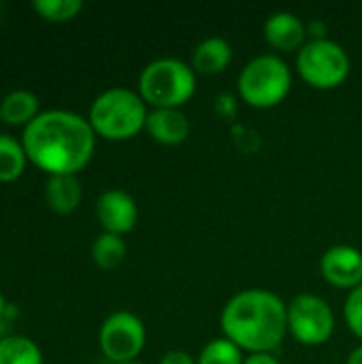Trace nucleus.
<instances>
[{"label":"nucleus","mask_w":362,"mask_h":364,"mask_svg":"<svg viewBox=\"0 0 362 364\" xmlns=\"http://www.w3.org/2000/svg\"><path fill=\"white\" fill-rule=\"evenodd\" d=\"M21 145L28 160L47 175H77L94 156L96 132L87 117L51 109L23 128Z\"/></svg>","instance_id":"nucleus-1"},{"label":"nucleus","mask_w":362,"mask_h":364,"mask_svg":"<svg viewBox=\"0 0 362 364\" xmlns=\"http://www.w3.org/2000/svg\"><path fill=\"white\" fill-rule=\"evenodd\" d=\"M220 328L250 354H273L288 335V305L271 290L247 288L226 301Z\"/></svg>","instance_id":"nucleus-2"},{"label":"nucleus","mask_w":362,"mask_h":364,"mask_svg":"<svg viewBox=\"0 0 362 364\" xmlns=\"http://www.w3.org/2000/svg\"><path fill=\"white\" fill-rule=\"evenodd\" d=\"M147 113V105L139 92L111 87L96 96L87 122L98 136L107 141H126L145 130Z\"/></svg>","instance_id":"nucleus-3"},{"label":"nucleus","mask_w":362,"mask_h":364,"mask_svg":"<svg viewBox=\"0 0 362 364\" xmlns=\"http://www.w3.org/2000/svg\"><path fill=\"white\" fill-rule=\"evenodd\" d=\"M194 92L196 73L179 58L151 60L139 75V94L154 109H181Z\"/></svg>","instance_id":"nucleus-4"},{"label":"nucleus","mask_w":362,"mask_h":364,"mask_svg":"<svg viewBox=\"0 0 362 364\" xmlns=\"http://www.w3.org/2000/svg\"><path fill=\"white\" fill-rule=\"evenodd\" d=\"M292 87V70L275 53L252 58L239 73L237 92L241 100L254 109H271L280 105Z\"/></svg>","instance_id":"nucleus-5"},{"label":"nucleus","mask_w":362,"mask_h":364,"mask_svg":"<svg viewBox=\"0 0 362 364\" xmlns=\"http://www.w3.org/2000/svg\"><path fill=\"white\" fill-rule=\"evenodd\" d=\"M352 62L344 45L333 38H309L297 53V70L316 90H335L350 75Z\"/></svg>","instance_id":"nucleus-6"},{"label":"nucleus","mask_w":362,"mask_h":364,"mask_svg":"<svg viewBox=\"0 0 362 364\" xmlns=\"http://www.w3.org/2000/svg\"><path fill=\"white\" fill-rule=\"evenodd\" d=\"M288 333L301 346H324L335 333V314L329 301L318 294H297L288 303Z\"/></svg>","instance_id":"nucleus-7"},{"label":"nucleus","mask_w":362,"mask_h":364,"mask_svg":"<svg viewBox=\"0 0 362 364\" xmlns=\"http://www.w3.org/2000/svg\"><path fill=\"white\" fill-rule=\"evenodd\" d=\"M145 324L132 311H115L111 314L98 333V346L105 358L113 364L132 363L145 348Z\"/></svg>","instance_id":"nucleus-8"},{"label":"nucleus","mask_w":362,"mask_h":364,"mask_svg":"<svg viewBox=\"0 0 362 364\" xmlns=\"http://www.w3.org/2000/svg\"><path fill=\"white\" fill-rule=\"evenodd\" d=\"M322 277L341 290L362 286V252L352 245H333L320 258Z\"/></svg>","instance_id":"nucleus-9"},{"label":"nucleus","mask_w":362,"mask_h":364,"mask_svg":"<svg viewBox=\"0 0 362 364\" xmlns=\"http://www.w3.org/2000/svg\"><path fill=\"white\" fill-rule=\"evenodd\" d=\"M96 218H98V224L102 226V232L124 237L137 226L139 207H137V200L128 192L113 188L98 196Z\"/></svg>","instance_id":"nucleus-10"},{"label":"nucleus","mask_w":362,"mask_h":364,"mask_svg":"<svg viewBox=\"0 0 362 364\" xmlns=\"http://www.w3.org/2000/svg\"><path fill=\"white\" fill-rule=\"evenodd\" d=\"M265 38L277 51L299 53L307 43V23L290 11H275L265 21Z\"/></svg>","instance_id":"nucleus-11"},{"label":"nucleus","mask_w":362,"mask_h":364,"mask_svg":"<svg viewBox=\"0 0 362 364\" xmlns=\"http://www.w3.org/2000/svg\"><path fill=\"white\" fill-rule=\"evenodd\" d=\"M145 130L160 145H181L190 136V119L181 109H154L147 113Z\"/></svg>","instance_id":"nucleus-12"},{"label":"nucleus","mask_w":362,"mask_h":364,"mask_svg":"<svg viewBox=\"0 0 362 364\" xmlns=\"http://www.w3.org/2000/svg\"><path fill=\"white\" fill-rule=\"evenodd\" d=\"M233 62V47L222 36L201 41L192 51V68L196 75H220Z\"/></svg>","instance_id":"nucleus-13"},{"label":"nucleus","mask_w":362,"mask_h":364,"mask_svg":"<svg viewBox=\"0 0 362 364\" xmlns=\"http://www.w3.org/2000/svg\"><path fill=\"white\" fill-rule=\"evenodd\" d=\"M83 198L81 181L77 175H49L45 183V200L51 211L60 215L73 213Z\"/></svg>","instance_id":"nucleus-14"},{"label":"nucleus","mask_w":362,"mask_h":364,"mask_svg":"<svg viewBox=\"0 0 362 364\" xmlns=\"http://www.w3.org/2000/svg\"><path fill=\"white\" fill-rule=\"evenodd\" d=\"M38 115V98L28 90H13L0 100V119L13 126H28Z\"/></svg>","instance_id":"nucleus-15"},{"label":"nucleus","mask_w":362,"mask_h":364,"mask_svg":"<svg viewBox=\"0 0 362 364\" xmlns=\"http://www.w3.org/2000/svg\"><path fill=\"white\" fill-rule=\"evenodd\" d=\"M126 252H128L126 241L119 235L100 232L92 243V258L105 271H111V269L119 267L124 262V258H126Z\"/></svg>","instance_id":"nucleus-16"},{"label":"nucleus","mask_w":362,"mask_h":364,"mask_svg":"<svg viewBox=\"0 0 362 364\" xmlns=\"http://www.w3.org/2000/svg\"><path fill=\"white\" fill-rule=\"evenodd\" d=\"M26 149L9 134H0V181H15L26 168Z\"/></svg>","instance_id":"nucleus-17"},{"label":"nucleus","mask_w":362,"mask_h":364,"mask_svg":"<svg viewBox=\"0 0 362 364\" xmlns=\"http://www.w3.org/2000/svg\"><path fill=\"white\" fill-rule=\"evenodd\" d=\"M0 364H43V352L28 337H6L0 341Z\"/></svg>","instance_id":"nucleus-18"},{"label":"nucleus","mask_w":362,"mask_h":364,"mask_svg":"<svg viewBox=\"0 0 362 364\" xmlns=\"http://www.w3.org/2000/svg\"><path fill=\"white\" fill-rule=\"evenodd\" d=\"M243 360H245L243 350L237 348L226 337L211 339L201 350V354L196 356V363L198 364H243Z\"/></svg>","instance_id":"nucleus-19"},{"label":"nucleus","mask_w":362,"mask_h":364,"mask_svg":"<svg viewBox=\"0 0 362 364\" xmlns=\"http://www.w3.org/2000/svg\"><path fill=\"white\" fill-rule=\"evenodd\" d=\"M34 11L47 21H70L83 11L81 0H34Z\"/></svg>","instance_id":"nucleus-20"},{"label":"nucleus","mask_w":362,"mask_h":364,"mask_svg":"<svg viewBox=\"0 0 362 364\" xmlns=\"http://www.w3.org/2000/svg\"><path fill=\"white\" fill-rule=\"evenodd\" d=\"M344 318L348 328L362 341V286L348 292L344 303Z\"/></svg>","instance_id":"nucleus-21"},{"label":"nucleus","mask_w":362,"mask_h":364,"mask_svg":"<svg viewBox=\"0 0 362 364\" xmlns=\"http://www.w3.org/2000/svg\"><path fill=\"white\" fill-rule=\"evenodd\" d=\"M160 364H198V363H196V358H194L192 354H188V352H183V350H171V352H166V354L160 358Z\"/></svg>","instance_id":"nucleus-22"},{"label":"nucleus","mask_w":362,"mask_h":364,"mask_svg":"<svg viewBox=\"0 0 362 364\" xmlns=\"http://www.w3.org/2000/svg\"><path fill=\"white\" fill-rule=\"evenodd\" d=\"M243 364H282L273 354H250L245 356Z\"/></svg>","instance_id":"nucleus-23"},{"label":"nucleus","mask_w":362,"mask_h":364,"mask_svg":"<svg viewBox=\"0 0 362 364\" xmlns=\"http://www.w3.org/2000/svg\"><path fill=\"white\" fill-rule=\"evenodd\" d=\"M346 364H362V343L358 346V348H354V350L350 352V356H348Z\"/></svg>","instance_id":"nucleus-24"},{"label":"nucleus","mask_w":362,"mask_h":364,"mask_svg":"<svg viewBox=\"0 0 362 364\" xmlns=\"http://www.w3.org/2000/svg\"><path fill=\"white\" fill-rule=\"evenodd\" d=\"M4 311H6V301H4V296H2V292H0V320H2V316H4Z\"/></svg>","instance_id":"nucleus-25"},{"label":"nucleus","mask_w":362,"mask_h":364,"mask_svg":"<svg viewBox=\"0 0 362 364\" xmlns=\"http://www.w3.org/2000/svg\"><path fill=\"white\" fill-rule=\"evenodd\" d=\"M122 364H143V363H139V360H132V363H122Z\"/></svg>","instance_id":"nucleus-26"},{"label":"nucleus","mask_w":362,"mask_h":364,"mask_svg":"<svg viewBox=\"0 0 362 364\" xmlns=\"http://www.w3.org/2000/svg\"><path fill=\"white\" fill-rule=\"evenodd\" d=\"M0 11H2V2H0Z\"/></svg>","instance_id":"nucleus-27"}]
</instances>
